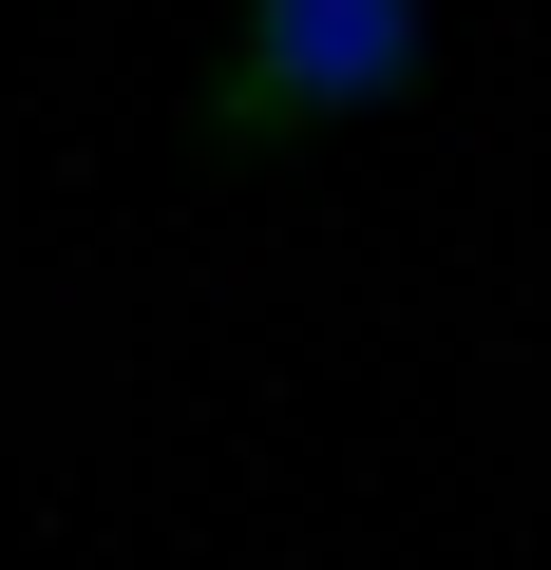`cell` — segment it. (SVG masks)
I'll return each instance as SVG.
<instances>
[{"label":"cell","instance_id":"cell-1","mask_svg":"<svg viewBox=\"0 0 551 570\" xmlns=\"http://www.w3.org/2000/svg\"><path fill=\"white\" fill-rule=\"evenodd\" d=\"M419 77H437V0H228L171 134L209 171H286V153H343L362 115H400Z\"/></svg>","mask_w":551,"mask_h":570}]
</instances>
